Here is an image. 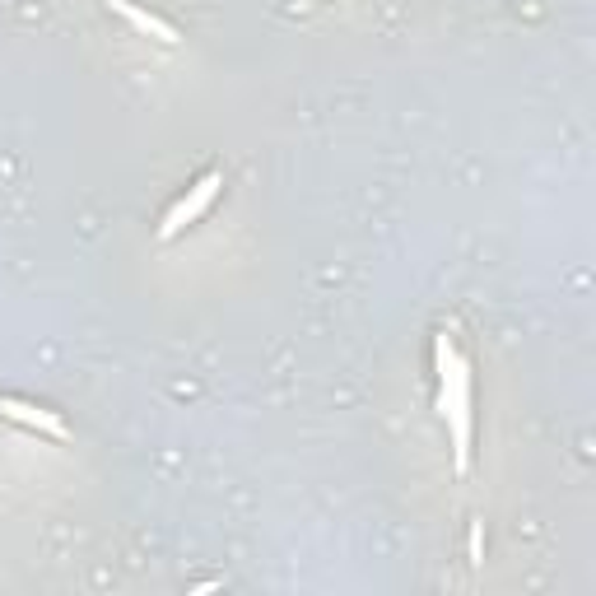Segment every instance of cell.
<instances>
[{
    "label": "cell",
    "instance_id": "cell-4",
    "mask_svg": "<svg viewBox=\"0 0 596 596\" xmlns=\"http://www.w3.org/2000/svg\"><path fill=\"white\" fill-rule=\"evenodd\" d=\"M112 10L122 14L126 24L136 28V33H145V38H154L159 42V47H177V42H182V33H177L173 24H168V19H159V14L154 10H140L136 0H112Z\"/></svg>",
    "mask_w": 596,
    "mask_h": 596
},
{
    "label": "cell",
    "instance_id": "cell-2",
    "mask_svg": "<svg viewBox=\"0 0 596 596\" xmlns=\"http://www.w3.org/2000/svg\"><path fill=\"white\" fill-rule=\"evenodd\" d=\"M219 187H224V173L219 168H210V173H201L196 177V187H187V196H177V205L163 215V224H159V238L168 243V238H177V233L187 229V224H196V219L215 205V196H219Z\"/></svg>",
    "mask_w": 596,
    "mask_h": 596
},
{
    "label": "cell",
    "instance_id": "cell-1",
    "mask_svg": "<svg viewBox=\"0 0 596 596\" xmlns=\"http://www.w3.org/2000/svg\"><path fill=\"white\" fill-rule=\"evenodd\" d=\"M438 406L452 429L457 475H466V466H471V364L447 336H438Z\"/></svg>",
    "mask_w": 596,
    "mask_h": 596
},
{
    "label": "cell",
    "instance_id": "cell-3",
    "mask_svg": "<svg viewBox=\"0 0 596 596\" xmlns=\"http://www.w3.org/2000/svg\"><path fill=\"white\" fill-rule=\"evenodd\" d=\"M0 415L14 424H24V429H38V434L56 438V443H66L70 429L61 424V415L47 406H38V401H24V396H0Z\"/></svg>",
    "mask_w": 596,
    "mask_h": 596
},
{
    "label": "cell",
    "instance_id": "cell-5",
    "mask_svg": "<svg viewBox=\"0 0 596 596\" xmlns=\"http://www.w3.org/2000/svg\"><path fill=\"white\" fill-rule=\"evenodd\" d=\"M480 536H485V527H480V522H475V527H471V564H475V569H480V564H485V559H480Z\"/></svg>",
    "mask_w": 596,
    "mask_h": 596
}]
</instances>
